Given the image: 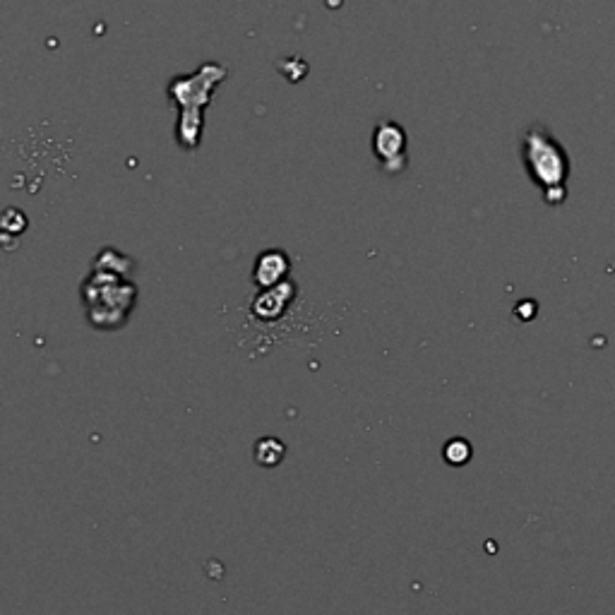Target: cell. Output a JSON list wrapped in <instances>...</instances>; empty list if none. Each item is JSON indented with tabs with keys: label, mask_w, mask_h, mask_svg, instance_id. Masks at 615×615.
I'll return each mask as SVG.
<instances>
[{
	"label": "cell",
	"mask_w": 615,
	"mask_h": 615,
	"mask_svg": "<svg viewBox=\"0 0 615 615\" xmlns=\"http://www.w3.org/2000/svg\"><path fill=\"white\" fill-rule=\"evenodd\" d=\"M522 159L529 176L536 185L546 190V200L553 202V193L563 195V181L567 176V159L558 142L553 140L543 125H534L524 133Z\"/></svg>",
	"instance_id": "obj_1"
},
{
	"label": "cell",
	"mask_w": 615,
	"mask_h": 615,
	"mask_svg": "<svg viewBox=\"0 0 615 615\" xmlns=\"http://www.w3.org/2000/svg\"><path fill=\"white\" fill-rule=\"evenodd\" d=\"M229 77V68L222 63H205L200 65V70L193 75H176L169 82V99L171 104L178 106V111L183 109H200L205 111V106L210 104L214 97V89Z\"/></svg>",
	"instance_id": "obj_2"
},
{
	"label": "cell",
	"mask_w": 615,
	"mask_h": 615,
	"mask_svg": "<svg viewBox=\"0 0 615 615\" xmlns=\"http://www.w3.org/2000/svg\"><path fill=\"white\" fill-rule=\"evenodd\" d=\"M373 154L387 173L406 169V130L394 121H380L373 130Z\"/></svg>",
	"instance_id": "obj_3"
},
{
	"label": "cell",
	"mask_w": 615,
	"mask_h": 615,
	"mask_svg": "<svg viewBox=\"0 0 615 615\" xmlns=\"http://www.w3.org/2000/svg\"><path fill=\"white\" fill-rule=\"evenodd\" d=\"M202 130H205V116L200 109H183L176 121V140L185 152H195L200 147Z\"/></svg>",
	"instance_id": "obj_4"
},
{
	"label": "cell",
	"mask_w": 615,
	"mask_h": 615,
	"mask_svg": "<svg viewBox=\"0 0 615 615\" xmlns=\"http://www.w3.org/2000/svg\"><path fill=\"white\" fill-rule=\"evenodd\" d=\"M286 270H289V260H286V255L279 253V250H272V253H265L258 260L255 277H258L260 284H272L277 282Z\"/></svg>",
	"instance_id": "obj_5"
},
{
	"label": "cell",
	"mask_w": 615,
	"mask_h": 615,
	"mask_svg": "<svg viewBox=\"0 0 615 615\" xmlns=\"http://www.w3.org/2000/svg\"><path fill=\"white\" fill-rule=\"evenodd\" d=\"M445 457L450 464H464L471 457V447L464 443V440H452V443L445 447Z\"/></svg>",
	"instance_id": "obj_6"
}]
</instances>
